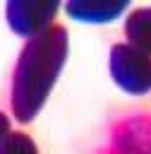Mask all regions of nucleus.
Instances as JSON below:
<instances>
[{
    "mask_svg": "<svg viewBox=\"0 0 151 154\" xmlns=\"http://www.w3.org/2000/svg\"><path fill=\"white\" fill-rule=\"evenodd\" d=\"M0 154H38V147L26 132H10L0 142Z\"/></svg>",
    "mask_w": 151,
    "mask_h": 154,
    "instance_id": "obj_7",
    "label": "nucleus"
},
{
    "mask_svg": "<svg viewBox=\"0 0 151 154\" xmlns=\"http://www.w3.org/2000/svg\"><path fill=\"white\" fill-rule=\"evenodd\" d=\"M10 123H12V120H10V116H7L5 111H0V142L12 132V125H10Z\"/></svg>",
    "mask_w": 151,
    "mask_h": 154,
    "instance_id": "obj_8",
    "label": "nucleus"
},
{
    "mask_svg": "<svg viewBox=\"0 0 151 154\" xmlns=\"http://www.w3.org/2000/svg\"><path fill=\"white\" fill-rule=\"evenodd\" d=\"M60 12V2L55 0H10L5 2V17L10 29L31 41L53 26L55 14Z\"/></svg>",
    "mask_w": 151,
    "mask_h": 154,
    "instance_id": "obj_4",
    "label": "nucleus"
},
{
    "mask_svg": "<svg viewBox=\"0 0 151 154\" xmlns=\"http://www.w3.org/2000/svg\"><path fill=\"white\" fill-rule=\"evenodd\" d=\"M125 36L129 46L139 48L141 53L151 58V7H139L129 12L125 22Z\"/></svg>",
    "mask_w": 151,
    "mask_h": 154,
    "instance_id": "obj_6",
    "label": "nucleus"
},
{
    "mask_svg": "<svg viewBox=\"0 0 151 154\" xmlns=\"http://www.w3.org/2000/svg\"><path fill=\"white\" fill-rule=\"evenodd\" d=\"M70 51V36L62 24H53L41 36L24 43L10 89V108L14 120L31 123L55 87Z\"/></svg>",
    "mask_w": 151,
    "mask_h": 154,
    "instance_id": "obj_1",
    "label": "nucleus"
},
{
    "mask_svg": "<svg viewBox=\"0 0 151 154\" xmlns=\"http://www.w3.org/2000/svg\"><path fill=\"white\" fill-rule=\"evenodd\" d=\"M110 77L113 82L132 94L141 96L151 91V58L129 43H115L110 48Z\"/></svg>",
    "mask_w": 151,
    "mask_h": 154,
    "instance_id": "obj_3",
    "label": "nucleus"
},
{
    "mask_svg": "<svg viewBox=\"0 0 151 154\" xmlns=\"http://www.w3.org/2000/svg\"><path fill=\"white\" fill-rule=\"evenodd\" d=\"M127 5H129L127 0H70L65 5V12L77 22L108 24L117 19Z\"/></svg>",
    "mask_w": 151,
    "mask_h": 154,
    "instance_id": "obj_5",
    "label": "nucleus"
},
{
    "mask_svg": "<svg viewBox=\"0 0 151 154\" xmlns=\"http://www.w3.org/2000/svg\"><path fill=\"white\" fill-rule=\"evenodd\" d=\"M96 154H151V108L115 118Z\"/></svg>",
    "mask_w": 151,
    "mask_h": 154,
    "instance_id": "obj_2",
    "label": "nucleus"
}]
</instances>
